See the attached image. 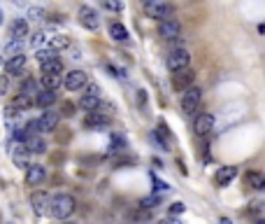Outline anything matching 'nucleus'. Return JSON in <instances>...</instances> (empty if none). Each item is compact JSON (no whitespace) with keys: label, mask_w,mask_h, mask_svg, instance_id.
I'll return each mask as SVG.
<instances>
[{"label":"nucleus","mask_w":265,"mask_h":224,"mask_svg":"<svg viewBox=\"0 0 265 224\" xmlns=\"http://www.w3.org/2000/svg\"><path fill=\"white\" fill-rule=\"evenodd\" d=\"M195 82V72L191 68H186V70H179V72H172V89L175 91H186L191 89Z\"/></svg>","instance_id":"5"},{"label":"nucleus","mask_w":265,"mask_h":224,"mask_svg":"<svg viewBox=\"0 0 265 224\" xmlns=\"http://www.w3.org/2000/svg\"><path fill=\"white\" fill-rule=\"evenodd\" d=\"M212 128H214V115H212V112H203V115L195 117V122H193L195 135L205 138L207 133H212Z\"/></svg>","instance_id":"8"},{"label":"nucleus","mask_w":265,"mask_h":224,"mask_svg":"<svg viewBox=\"0 0 265 224\" xmlns=\"http://www.w3.org/2000/svg\"><path fill=\"white\" fill-rule=\"evenodd\" d=\"M261 31H263V33H265V26H263V28H261Z\"/></svg>","instance_id":"42"},{"label":"nucleus","mask_w":265,"mask_h":224,"mask_svg":"<svg viewBox=\"0 0 265 224\" xmlns=\"http://www.w3.org/2000/svg\"><path fill=\"white\" fill-rule=\"evenodd\" d=\"M49 45H52V49H65V47H70V40L65 35H56L49 40Z\"/></svg>","instance_id":"27"},{"label":"nucleus","mask_w":265,"mask_h":224,"mask_svg":"<svg viewBox=\"0 0 265 224\" xmlns=\"http://www.w3.org/2000/svg\"><path fill=\"white\" fill-rule=\"evenodd\" d=\"M80 24L88 31H96L100 26V17H98V12L93 7H88V5H81L80 7Z\"/></svg>","instance_id":"9"},{"label":"nucleus","mask_w":265,"mask_h":224,"mask_svg":"<svg viewBox=\"0 0 265 224\" xmlns=\"http://www.w3.org/2000/svg\"><path fill=\"white\" fill-rule=\"evenodd\" d=\"M56 91H40L35 96V105L37 108H49V105H53L56 103Z\"/></svg>","instance_id":"21"},{"label":"nucleus","mask_w":265,"mask_h":224,"mask_svg":"<svg viewBox=\"0 0 265 224\" xmlns=\"http://www.w3.org/2000/svg\"><path fill=\"white\" fill-rule=\"evenodd\" d=\"M24 65H26V56L17 54V56H12V59L5 63V70H7V75H19V72L24 70Z\"/></svg>","instance_id":"18"},{"label":"nucleus","mask_w":265,"mask_h":224,"mask_svg":"<svg viewBox=\"0 0 265 224\" xmlns=\"http://www.w3.org/2000/svg\"><path fill=\"white\" fill-rule=\"evenodd\" d=\"M103 7L112 9V12H121V9H124V2H112V0H105V2H103Z\"/></svg>","instance_id":"33"},{"label":"nucleus","mask_w":265,"mask_h":224,"mask_svg":"<svg viewBox=\"0 0 265 224\" xmlns=\"http://www.w3.org/2000/svg\"><path fill=\"white\" fill-rule=\"evenodd\" d=\"M61 72H63L61 59H56V61H49V63H42V75H61Z\"/></svg>","instance_id":"25"},{"label":"nucleus","mask_w":265,"mask_h":224,"mask_svg":"<svg viewBox=\"0 0 265 224\" xmlns=\"http://www.w3.org/2000/svg\"><path fill=\"white\" fill-rule=\"evenodd\" d=\"M19 94L21 96H28V98L35 100V96L40 94V84H37L33 77H26V80L21 82V89H19Z\"/></svg>","instance_id":"17"},{"label":"nucleus","mask_w":265,"mask_h":224,"mask_svg":"<svg viewBox=\"0 0 265 224\" xmlns=\"http://www.w3.org/2000/svg\"><path fill=\"white\" fill-rule=\"evenodd\" d=\"M191 65V54L186 52V49H175V52H170L168 56V68L172 72H179V70H186Z\"/></svg>","instance_id":"4"},{"label":"nucleus","mask_w":265,"mask_h":224,"mask_svg":"<svg viewBox=\"0 0 265 224\" xmlns=\"http://www.w3.org/2000/svg\"><path fill=\"white\" fill-rule=\"evenodd\" d=\"M44 17V9L42 7H30L28 9V19H42Z\"/></svg>","instance_id":"34"},{"label":"nucleus","mask_w":265,"mask_h":224,"mask_svg":"<svg viewBox=\"0 0 265 224\" xmlns=\"http://www.w3.org/2000/svg\"><path fill=\"white\" fill-rule=\"evenodd\" d=\"M179 33H182V24H179V19H165V21H160L159 26V35L163 37V40H175V37H179Z\"/></svg>","instance_id":"7"},{"label":"nucleus","mask_w":265,"mask_h":224,"mask_svg":"<svg viewBox=\"0 0 265 224\" xmlns=\"http://www.w3.org/2000/svg\"><path fill=\"white\" fill-rule=\"evenodd\" d=\"M61 115L63 117H72V115H75V103H70V100H63Z\"/></svg>","instance_id":"30"},{"label":"nucleus","mask_w":265,"mask_h":224,"mask_svg":"<svg viewBox=\"0 0 265 224\" xmlns=\"http://www.w3.org/2000/svg\"><path fill=\"white\" fill-rule=\"evenodd\" d=\"M219 224H233V222H230L228 217H221V220H219Z\"/></svg>","instance_id":"39"},{"label":"nucleus","mask_w":265,"mask_h":224,"mask_svg":"<svg viewBox=\"0 0 265 224\" xmlns=\"http://www.w3.org/2000/svg\"><path fill=\"white\" fill-rule=\"evenodd\" d=\"M159 203H160V198H159V196H147V198H142L140 206H142V208H149V210H151V208H156Z\"/></svg>","instance_id":"31"},{"label":"nucleus","mask_w":265,"mask_h":224,"mask_svg":"<svg viewBox=\"0 0 265 224\" xmlns=\"http://www.w3.org/2000/svg\"><path fill=\"white\" fill-rule=\"evenodd\" d=\"M75 208H77V201L70 194H56V196H52L49 215H53L56 220H68L75 213Z\"/></svg>","instance_id":"1"},{"label":"nucleus","mask_w":265,"mask_h":224,"mask_svg":"<svg viewBox=\"0 0 265 224\" xmlns=\"http://www.w3.org/2000/svg\"><path fill=\"white\" fill-rule=\"evenodd\" d=\"M14 119H19V112H14V108L7 105V108H5V122H7L9 126H14Z\"/></svg>","instance_id":"29"},{"label":"nucleus","mask_w":265,"mask_h":224,"mask_svg":"<svg viewBox=\"0 0 265 224\" xmlns=\"http://www.w3.org/2000/svg\"><path fill=\"white\" fill-rule=\"evenodd\" d=\"M0 21H2V12H0Z\"/></svg>","instance_id":"41"},{"label":"nucleus","mask_w":265,"mask_h":224,"mask_svg":"<svg viewBox=\"0 0 265 224\" xmlns=\"http://www.w3.org/2000/svg\"><path fill=\"white\" fill-rule=\"evenodd\" d=\"M58 112H53V110H47L40 119H37V133H52L53 128L58 126Z\"/></svg>","instance_id":"10"},{"label":"nucleus","mask_w":265,"mask_h":224,"mask_svg":"<svg viewBox=\"0 0 265 224\" xmlns=\"http://www.w3.org/2000/svg\"><path fill=\"white\" fill-rule=\"evenodd\" d=\"M256 224H265V220H256Z\"/></svg>","instance_id":"40"},{"label":"nucleus","mask_w":265,"mask_h":224,"mask_svg":"<svg viewBox=\"0 0 265 224\" xmlns=\"http://www.w3.org/2000/svg\"><path fill=\"white\" fill-rule=\"evenodd\" d=\"M44 42H47V35H44V33H35V35H33V40H30V45L35 47L37 52H40V47H42Z\"/></svg>","instance_id":"32"},{"label":"nucleus","mask_w":265,"mask_h":224,"mask_svg":"<svg viewBox=\"0 0 265 224\" xmlns=\"http://www.w3.org/2000/svg\"><path fill=\"white\" fill-rule=\"evenodd\" d=\"M184 203H179V201H177V203H172V206H170V215H179V213H184Z\"/></svg>","instance_id":"37"},{"label":"nucleus","mask_w":265,"mask_h":224,"mask_svg":"<svg viewBox=\"0 0 265 224\" xmlns=\"http://www.w3.org/2000/svg\"><path fill=\"white\" fill-rule=\"evenodd\" d=\"M154 189H156V192H168V185H165V182H163V180H159L156 178V175H154Z\"/></svg>","instance_id":"36"},{"label":"nucleus","mask_w":265,"mask_h":224,"mask_svg":"<svg viewBox=\"0 0 265 224\" xmlns=\"http://www.w3.org/2000/svg\"><path fill=\"white\" fill-rule=\"evenodd\" d=\"M80 108L86 110L88 115H91V112H98V110H100V98H98V96H91V94H84L80 100Z\"/></svg>","instance_id":"19"},{"label":"nucleus","mask_w":265,"mask_h":224,"mask_svg":"<svg viewBox=\"0 0 265 224\" xmlns=\"http://www.w3.org/2000/svg\"><path fill=\"white\" fill-rule=\"evenodd\" d=\"M160 224H182V222H179L177 217H175V220H172V217H168V220H163V222H160Z\"/></svg>","instance_id":"38"},{"label":"nucleus","mask_w":265,"mask_h":224,"mask_svg":"<svg viewBox=\"0 0 265 224\" xmlns=\"http://www.w3.org/2000/svg\"><path fill=\"white\" fill-rule=\"evenodd\" d=\"M40 84L44 87V91H56L63 84V77L61 75H42Z\"/></svg>","instance_id":"22"},{"label":"nucleus","mask_w":265,"mask_h":224,"mask_svg":"<svg viewBox=\"0 0 265 224\" xmlns=\"http://www.w3.org/2000/svg\"><path fill=\"white\" fill-rule=\"evenodd\" d=\"M44 178H47V170H44V166H40V163H33V166H28L26 168V185L28 187L42 185Z\"/></svg>","instance_id":"11"},{"label":"nucleus","mask_w":265,"mask_h":224,"mask_svg":"<svg viewBox=\"0 0 265 224\" xmlns=\"http://www.w3.org/2000/svg\"><path fill=\"white\" fill-rule=\"evenodd\" d=\"M109 37L116 40V42H126V40H128V28H126L124 24L114 21V24H109Z\"/></svg>","instance_id":"20"},{"label":"nucleus","mask_w":265,"mask_h":224,"mask_svg":"<svg viewBox=\"0 0 265 224\" xmlns=\"http://www.w3.org/2000/svg\"><path fill=\"white\" fill-rule=\"evenodd\" d=\"M21 49H24V42H21V40H12V42L5 47V52H7V54H14V52L21 54Z\"/></svg>","instance_id":"28"},{"label":"nucleus","mask_w":265,"mask_h":224,"mask_svg":"<svg viewBox=\"0 0 265 224\" xmlns=\"http://www.w3.org/2000/svg\"><path fill=\"white\" fill-rule=\"evenodd\" d=\"M244 182L251 189H265V175L261 170H247L244 173Z\"/></svg>","instance_id":"15"},{"label":"nucleus","mask_w":265,"mask_h":224,"mask_svg":"<svg viewBox=\"0 0 265 224\" xmlns=\"http://www.w3.org/2000/svg\"><path fill=\"white\" fill-rule=\"evenodd\" d=\"M0 65H2V59H0Z\"/></svg>","instance_id":"44"},{"label":"nucleus","mask_w":265,"mask_h":224,"mask_svg":"<svg viewBox=\"0 0 265 224\" xmlns=\"http://www.w3.org/2000/svg\"><path fill=\"white\" fill-rule=\"evenodd\" d=\"M12 33H14V40H24V37L28 35L26 19H14V24H12Z\"/></svg>","instance_id":"23"},{"label":"nucleus","mask_w":265,"mask_h":224,"mask_svg":"<svg viewBox=\"0 0 265 224\" xmlns=\"http://www.w3.org/2000/svg\"><path fill=\"white\" fill-rule=\"evenodd\" d=\"M65 224H75V222H65Z\"/></svg>","instance_id":"43"},{"label":"nucleus","mask_w":265,"mask_h":224,"mask_svg":"<svg viewBox=\"0 0 265 224\" xmlns=\"http://www.w3.org/2000/svg\"><path fill=\"white\" fill-rule=\"evenodd\" d=\"M24 147H26L28 154H44L47 152V143H44L42 135H28Z\"/></svg>","instance_id":"14"},{"label":"nucleus","mask_w":265,"mask_h":224,"mask_svg":"<svg viewBox=\"0 0 265 224\" xmlns=\"http://www.w3.org/2000/svg\"><path fill=\"white\" fill-rule=\"evenodd\" d=\"M235 178H238V168H235V166H223V168L216 170L214 182H216L219 187H226V185H230Z\"/></svg>","instance_id":"13"},{"label":"nucleus","mask_w":265,"mask_h":224,"mask_svg":"<svg viewBox=\"0 0 265 224\" xmlns=\"http://www.w3.org/2000/svg\"><path fill=\"white\" fill-rule=\"evenodd\" d=\"M33 105H35V100L33 98H28V96H21V94H17V96H14V100H12V108L17 110H28V108H33Z\"/></svg>","instance_id":"24"},{"label":"nucleus","mask_w":265,"mask_h":224,"mask_svg":"<svg viewBox=\"0 0 265 224\" xmlns=\"http://www.w3.org/2000/svg\"><path fill=\"white\" fill-rule=\"evenodd\" d=\"M200 100H203V91L198 89V87H191L182 96V110H184L186 115H193L195 110H198V105H200Z\"/></svg>","instance_id":"3"},{"label":"nucleus","mask_w":265,"mask_h":224,"mask_svg":"<svg viewBox=\"0 0 265 224\" xmlns=\"http://www.w3.org/2000/svg\"><path fill=\"white\" fill-rule=\"evenodd\" d=\"M107 124H109V117L105 112H91L84 119V126H88V128H100V126H107Z\"/></svg>","instance_id":"16"},{"label":"nucleus","mask_w":265,"mask_h":224,"mask_svg":"<svg viewBox=\"0 0 265 224\" xmlns=\"http://www.w3.org/2000/svg\"><path fill=\"white\" fill-rule=\"evenodd\" d=\"M9 89V80H7V75H0V96H5Z\"/></svg>","instance_id":"35"},{"label":"nucleus","mask_w":265,"mask_h":224,"mask_svg":"<svg viewBox=\"0 0 265 224\" xmlns=\"http://www.w3.org/2000/svg\"><path fill=\"white\" fill-rule=\"evenodd\" d=\"M144 12H147V17L160 19V21L175 17V7L170 2H163V0H147L144 2Z\"/></svg>","instance_id":"2"},{"label":"nucleus","mask_w":265,"mask_h":224,"mask_svg":"<svg viewBox=\"0 0 265 224\" xmlns=\"http://www.w3.org/2000/svg\"><path fill=\"white\" fill-rule=\"evenodd\" d=\"M35 59L40 61V65H42V63L56 61V59H58V52H56V49H52V47H49V49H40V52L35 54Z\"/></svg>","instance_id":"26"},{"label":"nucleus","mask_w":265,"mask_h":224,"mask_svg":"<svg viewBox=\"0 0 265 224\" xmlns=\"http://www.w3.org/2000/svg\"><path fill=\"white\" fill-rule=\"evenodd\" d=\"M30 203H33L35 215H47L49 213V206H52V196H47L44 192H37V194H33Z\"/></svg>","instance_id":"12"},{"label":"nucleus","mask_w":265,"mask_h":224,"mask_svg":"<svg viewBox=\"0 0 265 224\" xmlns=\"http://www.w3.org/2000/svg\"><path fill=\"white\" fill-rule=\"evenodd\" d=\"M86 82H88V77H86V72L84 70H70L65 77H63V87H65L68 91H80V89L86 87Z\"/></svg>","instance_id":"6"}]
</instances>
